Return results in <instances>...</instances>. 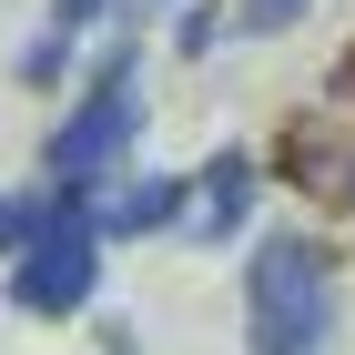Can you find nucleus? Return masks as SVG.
Returning a JSON list of instances; mask_svg holds the SVG:
<instances>
[{
  "label": "nucleus",
  "mask_w": 355,
  "mask_h": 355,
  "mask_svg": "<svg viewBox=\"0 0 355 355\" xmlns=\"http://www.w3.org/2000/svg\"><path fill=\"white\" fill-rule=\"evenodd\" d=\"M244 335L254 355H325L335 335V274L304 234H274L244 264Z\"/></svg>",
  "instance_id": "1"
},
{
  "label": "nucleus",
  "mask_w": 355,
  "mask_h": 355,
  "mask_svg": "<svg viewBox=\"0 0 355 355\" xmlns=\"http://www.w3.org/2000/svg\"><path fill=\"white\" fill-rule=\"evenodd\" d=\"M132 82H142V51L122 41V51L102 61V82L82 92V112L51 132V183L61 193H92L102 173H122V153H132V132H142V92Z\"/></svg>",
  "instance_id": "2"
},
{
  "label": "nucleus",
  "mask_w": 355,
  "mask_h": 355,
  "mask_svg": "<svg viewBox=\"0 0 355 355\" xmlns=\"http://www.w3.org/2000/svg\"><path fill=\"white\" fill-rule=\"evenodd\" d=\"M92 284H102V234H92L82 193L51 183V203H41V223H31V244H21V284H10V295H21L31 315H82Z\"/></svg>",
  "instance_id": "3"
},
{
  "label": "nucleus",
  "mask_w": 355,
  "mask_h": 355,
  "mask_svg": "<svg viewBox=\"0 0 355 355\" xmlns=\"http://www.w3.org/2000/svg\"><path fill=\"white\" fill-rule=\"evenodd\" d=\"M82 214H92V234H153V223L183 214V183H173V173H142V183H112L102 203H82Z\"/></svg>",
  "instance_id": "4"
},
{
  "label": "nucleus",
  "mask_w": 355,
  "mask_h": 355,
  "mask_svg": "<svg viewBox=\"0 0 355 355\" xmlns=\"http://www.w3.org/2000/svg\"><path fill=\"white\" fill-rule=\"evenodd\" d=\"M244 203H254V163L244 153H223V163H203V234H223V223H244Z\"/></svg>",
  "instance_id": "5"
},
{
  "label": "nucleus",
  "mask_w": 355,
  "mask_h": 355,
  "mask_svg": "<svg viewBox=\"0 0 355 355\" xmlns=\"http://www.w3.org/2000/svg\"><path fill=\"white\" fill-rule=\"evenodd\" d=\"M304 0H234V31H295Z\"/></svg>",
  "instance_id": "6"
},
{
  "label": "nucleus",
  "mask_w": 355,
  "mask_h": 355,
  "mask_svg": "<svg viewBox=\"0 0 355 355\" xmlns=\"http://www.w3.org/2000/svg\"><path fill=\"white\" fill-rule=\"evenodd\" d=\"M31 223H41V203H21V193H0V254L31 244Z\"/></svg>",
  "instance_id": "7"
},
{
  "label": "nucleus",
  "mask_w": 355,
  "mask_h": 355,
  "mask_svg": "<svg viewBox=\"0 0 355 355\" xmlns=\"http://www.w3.org/2000/svg\"><path fill=\"white\" fill-rule=\"evenodd\" d=\"M345 193H355V183H345Z\"/></svg>",
  "instance_id": "8"
}]
</instances>
